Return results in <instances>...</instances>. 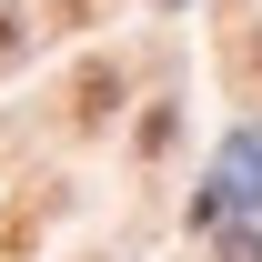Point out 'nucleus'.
<instances>
[{
    "label": "nucleus",
    "mask_w": 262,
    "mask_h": 262,
    "mask_svg": "<svg viewBox=\"0 0 262 262\" xmlns=\"http://www.w3.org/2000/svg\"><path fill=\"white\" fill-rule=\"evenodd\" d=\"M111 111H121V71H111V61H91L81 81H71V121H81V131H101Z\"/></svg>",
    "instance_id": "1"
}]
</instances>
